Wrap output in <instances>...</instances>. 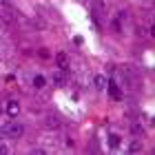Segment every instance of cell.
Listing matches in <instances>:
<instances>
[{"instance_id": "obj_1", "label": "cell", "mask_w": 155, "mask_h": 155, "mask_svg": "<svg viewBox=\"0 0 155 155\" xmlns=\"http://www.w3.org/2000/svg\"><path fill=\"white\" fill-rule=\"evenodd\" d=\"M22 133H25V129H22V124H20V122H7L5 124V135H9V137L16 140V137L22 135Z\"/></svg>"}, {"instance_id": "obj_2", "label": "cell", "mask_w": 155, "mask_h": 155, "mask_svg": "<svg viewBox=\"0 0 155 155\" xmlns=\"http://www.w3.org/2000/svg\"><path fill=\"white\" fill-rule=\"evenodd\" d=\"M107 89H109V95L113 97L115 102H117V100H122V91L117 89V84H115V82H107Z\"/></svg>"}, {"instance_id": "obj_3", "label": "cell", "mask_w": 155, "mask_h": 155, "mask_svg": "<svg viewBox=\"0 0 155 155\" xmlns=\"http://www.w3.org/2000/svg\"><path fill=\"white\" fill-rule=\"evenodd\" d=\"M20 113V104L16 102V100H9V102H7V115H9V117H16Z\"/></svg>"}, {"instance_id": "obj_4", "label": "cell", "mask_w": 155, "mask_h": 155, "mask_svg": "<svg viewBox=\"0 0 155 155\" xmlns=\"http://www.w3.org/2000/svg\"><path fill=\"white\" fill-rule=\"evenodd\" d=\"M55 64H58L60 69H67V67H69V55H67L64 51H60L58 55H55Z\"/></svg>"}, {"instance_id": "obj_5", "label": "cell", "mask_w": 155, "mask_h": 155, "mask_svg": "<svg viewBox=\"0 0 155 155\" xmlns=\"http://www.w3.org/2000/svg\"><path fill=\"white\" fill-rule=\"evenodd\" d=\"M120 144H122V137H120L117 133H111L109 135V146L111 149H120Z\"/></svg>"}, {"instance_id": "obj_6", "label": "cell", "mask_w": 155, "mask_h": 155, "mask_svg": "<svg viewBox=\"0 0 155 155\" xmlns=\"http://www.w3.org/2000/svg\"><path fill=\"white\" fill-rule=\"evenodd\" d=\"M51 82L58 84V87H62V84H64V73H62V69H60V71H55V73L51 75Z\"/></svg>"}, {"instance_id": "obj_7", "label": "cell", "mask_w": 155, "mask_h": 155, "mask_svg": "<svg viewBox=\"0 0 155 155\" xmlns=\"http://www.w3.org/2000/svg\"><path fill=\"white\" fill-rule=\"evenodd\" d=\"M107 78H104V75H95L93 78V84H95V89H104V87H107Z\"/></svg>"}, {"instance_id": "obj_8", "label": "cell", "mask_w": 155, "mask_h": 155, "mask_svg": "<svg viewBox=\"0 0 155 155\" xmlns=\"http://www.w3.org/2000/svg\"><path fill=\"white\" fill-rule=\"evenodd\" d=\"M140 151H142V142H140V140H133L131 146H129V153H140Z\"/></svg>"}, {"instance_id": "obj_9", "label": "cell", "mask_w": 155, "mask_h": 155, "mask_svg": "<svg viewBox=\"0 0 155 155\" xmlns=\"http://www.w3.org/2000/svg\"><path fill=\"white\" fill-rule=\"evenodd\" d=\"M45 84H47V80L42 75H33V87H36V89H42Z\"/></svg>"}, {"instance_id": "obj_10", "label": "cell", "mask_w": 155, "mask_h": 155, "mask_svg": "<svg viewBox=\"0 0 155 155\" xmlns=\"http://www.w3.org/2000/svg\"><path fill=\"white\" fill-rule=\"evenodd\" d=\"M131 131H133V135H142V126H140V124H133Z\"/></svg>"}, {"instance_id": "obj_11", "label": "cell", "mask_w": 155, "mask_h": 155, "mask_svg": "<svg viewBox=\"0 0 155 155\" xmlns=\"http://www.w3.org/2000/svg\"><path fill=\"white\" fill-rule=\"evenodd\" d=\"M7 153H9V149H7V144H2V142H0V155H7Z\"/></svg>"}, {"instance_id": "obj_12", "label": "cell", "mask_w": 155, "mask_h": 155, "mask_svg": "<svg viewBox=\"0 0 155 155\" xmlns=\"http://www.w3.org/2000/svg\"><path fill=\"white\" fill-rule=\"evenodd\" d=\"M40 58H45V60L49 58V51H47V49H40Z\"/></svg>"}, {"instance_id": "obj_13", "label": "cell", "mask_w": 155, "mask_h": 155, "mask_svg": "<svg viewBox=\"0 0 155 155\" xmlns=\"http://www.w3.org/2000/svg\"><path fill=\"white\" fill-rule=\"evenodd\" d=\"M5 135V126H0V137H2Z\"/></svg>"}, {"instance_id": "obj_14", "label": "cell", "mask_w": 155, "mask_h": 155, "mask_svg": "<svg viewBox=\"0 0 155 155\" xmlns=\"http://www.w3.org/2000/svg\"><path fill=\"white\" fill-rule=\"evenodd\" d=\"M5 2H9V0H5Z\"/></svg>"}]
</instances>
